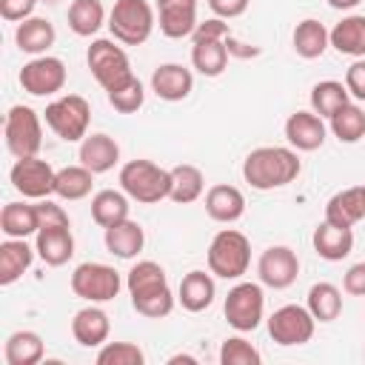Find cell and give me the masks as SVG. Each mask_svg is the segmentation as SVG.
<instances>
[{"mask_svg":"<svg viewBox=\"0 0 365 365\" xmlns=\"http://www.w3.org/2000/svg\"><path fill=\"white\" fill-rule=\"evenodd\" d=\"M305 308L317 322H334L342 314V291L334 282H314L308 288Z\"/></svg>","mask_w":365,"mask_h":365,"instance_id":"35","label":"cell"},{"mask_svg":"<svg viewBox=\"0 0 365 365\" xmlns=\"http://www.w3.org/2000/svg\"><path fill=\"white\" fill-rule=\"evenodd\" d=\"M228 34H231V29H228V23H225L222 17H208V20L197 23L191 40H194V43H197V40H225Z\"/></svg>","mask_w":365,"mask_h":365,"instance_id":"46","label":"cell"},{"mask_svg":"<svg viewBox=\"0 0 365 365\" xmlns=\"http://www.w3.org/2000/svg\"><path fill=\"white\" fill-rule=\"evenodd\" d=\"M123 277L106 262H80L71 271V291L86 302H108L120 294Z\"/></svg>","mask_w":365,"mask_h":365,"instance_id":"10","label":"cell"},{"mask_svg":"<svg viewBox=\"0 0 365 365\" xmlns=\"http://www.w3.org/2000/svg\"><path fill=\"white\" fill-rule=\"evenodd\" d=\"M208 271L220 279H240L251 265V242L237 228H222L208 245Z\"/></svg>","mask_w":365,"mask_h":365,"instance_id":"5","label":"cell"},{"mask_svg":"<svg viewBox=\"0 0 365 365\" xmlns=\"http://www.w3.org/2000/svg\"><path fill=\"white\" fill-rule=\"evenodd\" d=\"M80 163L94 171V174H106L111 171L117 163H120V145L111 134H103V131H94V134H86L83 143H80V151H77Z\"/></svg>","mask_w":365,"mask_h":365,"instance_id":"20","label":"cell"},{"mask_svg":"<svg viewBox=\"0 0 365 365\" xmlns=\"http://www.w3.org/2000/svg\"><path fill=\"white\" fill-rule=\"evenodd\" d=\"M345 88L354 100L365 103V57H356L348 68H345Z\"/></svg>","mask_w":365,"mask_h":365,"instance_id":"43","label":"cell"},{"mask_svg":"<svg viewBox=\"0 0 365 365\" xmlns=\"http://www.w3.org/2000/svg\"><path fill=\"white\" fill-rule=\"evenodd\" d=\"M328 128L339 143H359L365 137V111L356 103H345L328 120Z\"/></svg>","mask_w":365,"mask_h":365,"instance_id":"39","label":"cell"},{"mask_svg":"<svg viewBox=\"0 0 365 365\" xmlns=\"http://www.w3.org/2000/svg\"><path fill=\"white\" fill-rule=\"evenodd\" d=\"M311 245H314L317 257H322V259H328V262H339V259H345V257L354 251V231L322 220V222L314 228Z\"/></svg>","mask_w":365,"mask_h":365,"instance_id":"23","label":"cell"},{"mask_svg":"<svg viewBox=\"0 0 365 365\" xmlns=\"http://www.w3.org/2000/svg\"><path fill=\"white\" fill-rule=\"evenodd\" d=\"M251 0H208V9L214 11V17H222V20H234L240 14H245Z\"/></svg>","mask_w":365,"mask_h":365,"instance_id":"48","label":"cell"},{"mask_svg":"<svg viewBox=\"0 0 365 365\" xmlns=\"http://www.w3.org/2000/svg\"><path fill=\"white\" fill-rule=\"evenodd\" d=\"M34 248L26 240H14L9 237L6 242H0V285H11L17 282L34 262Z\"/></svg>","mask_w":365,"mask_h":365,"instance_id":"27","label":"cell"},{"mask_svg":"<svg viewBox=\"0 0 365 365\" xmlns=\"http://www.w3.org/2000/svg\"><path fill=\"white\" fill-rule=\"evenodd\" d=\"M325 220L342 228H354L362 220V202H359V185L342 188L336 191L328 202H325Z\"/></svg>","mask_w":365,"mask_h":365,"instance_id":"34","label":"cell"},{"mask_svg":"<svg viewBox=\"0 0 365 365\" xmlns=\"http://www.w3.org/2000/svg\"><path fill=\"white\" fill-rule=\"evenodd\" d=\"M214 297H217V285H214L211 271H200V268H194V271H188V274L180 279L177 302H180L185 311L200 314V311L211 308Z\"/></svg>","mask_w":365,"mask_h":365,"instance_id":"22","label":"cell"},{"mask_svg":"<svg viewBox=\"0 0 365 365\" xmlns=\"http://www.w3.org/2000/svg\"><path fill=\"white\" fill-rule=\"evenodd\" d=\"M222 314L234 331H240V334L257 331L262 317H265L262 282H237L222 302Z\"/></svg>","mask_w":365,"mask_h":365,"instance_id":"9","label":"cell"},{"mask_svg":"<svg viewBox=\"0 0 365 365\" xmlns=\"http://www.w3.org/2000/svg\"><path fill=\"white\" fill-rule=\"evenodd\" d=\"M128 194L125 191H114V188H103L91 197V220L100 228L117 225L123 220H128Z\"/></svg>","mask_w":365,"mask_h":365,"instance_id":"32","label":"cell"},{"mask_svg":"<svg viewBox=\"0 0 365 365\" xmlns=\"http://www.w3.org/2000/svg\"><path fill=\"white\" fill-rule=\"evenodd\" d=\"M125 288L131 297V308L140 317L148 319H163L174 311L177 297L168 288V277L165 268L154 259H140L131 265V271L125 274Z\"/></svg>","mask_w":365,"mask_h":365,"instance_id":"1","label":"cell"},{"mask_svg":"<svg viewBox=\"0 0 365 365\" xmlns=\"http://www.w3.org/2000/svg\"><path fill=\"white\" fill-rule=\"evenodd\" d=\"M106 97H108V103H111L114 111H120V114H137L143 108V103H145V88H143L140 77H134L131 83H125L123 88H117V91H111Z\"/></svg>","mask_w":365,"mask_h":365,"instance_id":"42","label":"cell"},{"mask_svg":"<svg viewBox=\"0 0 365 365\" xmlns=\"http://www.w3.org/2000/svg\"><path fill=\"white\" fill-rule=\"evenodd\" d=\"M108 334H111V319L100 308V302H91V305L80 308L71 319V336L83 348H100L108 339Z\"/></svg>","mask_w":365,"mask_h":365,"instance_id":"18","label":"cell"},{"mask_svg":"<svg viewBox=\"0 0 365 365\" xmlns=\"http://www.w3.org/2000/svg\"><path fill=\"white\" fill-rule=\"evenodd\" d=\"M54 168L40 157H23L11 165L9 180L14 191H20L29 200H46L54 194Z\"/></svg>","mask_w":365,"mask_h":365,"instance_id":"14","label":"cell"},{"mask_svg":"<svg viewBox=\"0 0 365 365\" xmlns=\"http://www.w3.org/2000/svg\"><path fill=\"white\" fill-rule=\"evenodd\" d=\"M120 188L128 194V200L154 205L171 194V168H160L151 160H128L120 168Z\"/></svg>","mask_w":365,"mask_h":365,"instance_id":"4","label":"cell"},{"mask_svg":"<svg viewBox=\"0 0 365 365\" xmlns=\"http://www.w3.org/2000/svg\"><path fill=\"white\" fill-rule=\"evenodd\" d=\"M205 191V174L191 165V163H180L171 168V194L168 200H174L177 205H188L197 202Z\"/></svg>","mask_w":365,"mask_h":365,"instance_id":"31","label":"cell"},{"mask_svg":"<svg viewBox=\"0 0 365 365\" xmlns=\"http://www.w3.org/2000/svg\"><path fill=\"white\" fill-rule=\"evenodd\" d=\"M342 291L351 297H365V262H354L342 277Z\"/></svg>","mask_w":365,"mask_h":365,"instance_id":"47","label":"cell"},{"mask_svg":"<svg viewBox=\"0 0 365 365\" xmlns=\"http://www.w3.org/2000/svg\"><path fill=\"white\" fill-rule=\"evenodd\" d=\"M91 185H94V171H88L83 163L66 165L54 174V194L60 200H68V202L86 200L91 194Z\"/></svg>","mask_w":365,"mask_h":365,"instance_id":"33","label":"cell"},{"mask_svg":"<svg viewBox=\"0 0 365 365\" xmlns=\"http://www.w3.org/2000/svg\"><path fill=\"white\" fill-rule=\"evenodd\" d=\"M191 66L202 77H220L228 66V46L225 40H197L191 46Z\"/></svg>","mask_w":365,"mask_h":365,"instance_id":"36","label":"cell"},{"mask_svg":"<svg viewBox=\"0 0 365 365\" xmlns=\"http://www.w3.org/2000/svg\"><path fill=\"white\" fill-rule=\"evenodd\" d=\"M37 0H0V17L9 23H23L34 17Z\"/></svg>","mask_w":365,"mask_h":365,"instance_id":"45","label":"cell"},{"mask_svg":"<svg viewBox=\"0 0 365 365\" xmlns=\"http://www.w3.org/2000/svg\"><path fill=\"white\" fill-rule=\"evenodd\" d=\"M86 66L106 94L123 88L125 83H131L137 77L131 71V60H128L125 48L117 46V40H106V37L91 40V46L86 51Z\"/></svg>","mask_w":365,"mask_h":365,"instance_id":"3","label":"cell"},{"mask_svg":"<svg viewBox=\"0 0 365 365\" xmlns=\"http://www.w3.org/2000/svg\"><path fill=\"white\" fill-rule=\"evenodd\" d=\"M151 91L165 103H180L194 91V74L180 63H163L151 71Z\"/></svg>","mask_w":365,"mask_h":365,"instance_id":"17","label":"cell"},{"mask_svg":"<svg viewBox=\"0 0 365 365\" xmlns=\"http://www.w3.org/2000/svg\"><path fill=\"white\" fill-rule=\"evenodd\" d=\"M66 77H68L66 63H63L60 57H51V54L31 57V60L20 68V74H17L23 91L31 94V97H51V94L63 91Z\"/></svg>","mask_w":365,"mask_h":365,"instance_id":"12","label":"cell"},{"mask_svg":"<svg viewBox=\"0 0 365 365\" xmlns=\"http://www.w3.org/2000/svg\"><path fill=\"white\" fill-rule=\"evenodd\" d=\"M57 40V31L51 26V20L46 17H29L23 23H17L14 29V43L23 54H31V57H40L46 54Z\"/></svg>","mask_w":365,"mask_h":365,"instance_id":"25","label":"cell"},{"mask_svg":"<svg viewBox=\"0 0 365 365\" xmlns=\"http://www.w3.org/2000/svg\"><path fill=\"white\" fill-rule=\"evenodd\" d=\"M37 214H40V228H54V225H71L68 214L63 211V205L51 202L48 197L46 200H37Z\"/></svg>","mask_w":365,"mask_h":365,"instance_id":"44","label":"cell"},{"mask_svg":"<svg viewBox=\"0 0 365 365\" xmlns=\"http://www.w3.org/2000/svg\"><path fill=\"white\" fill-rule=\"evenodd\" d=\"M257 277L265 288H274V291H282V288H291L299 277V257L294 248L288 245H271L259 254L257 259Z\"/></svg>","mask_w":365,"mask_h":365,"instance_id":"13","label":"cell"},{"mask_svg":"<svg viewBox=\"0 0 365 365\" xmlns=\"http://www.w3.org/2000/svg\"><path fill=\"white\" fill-rule=\"evenodd\" d=\"M145 354L134 342H103L97 351V365H143Z\"/></svg>","mask_w":365,"mask_h":365,"instance_id":"40","label":"cell"},{"mask_svg":"<svg viewBox=\"0 0 365 365\" xmlns=\"http://www.w3.org/2000/svg\"><path fill=\"white\" fill-rule=\"evenodd\" d=\"M302 171L297 148L259 145L242 160V180L257 191H274L294 182Z\"/></svg>","mask_w":365,"mask_h":365,"instance_id":"2","label":"cell"},{"mask_svg":"<svg viewBox=\"0 0 365 365\" xmlns=\"http://www.w3.org/2000/svg\"><path fill=\"white\" fill-rule=\"evenodd\" d=\"M331 48L345 57H365V14H348L331 29Z\"/></svg>","mask_w":365,"mask_h":365,"instance_id":"30","label":"cell"},{"mask_svg":"<svg viewBox=\"0 0 365 365\" xmlns=\"http://www.w3.org/2000/svg\"><path fill=\"white\" fill-rule=\"evenodd\" d=\"M3 134H6V148L14 160L23 157H37L40 145H43V123L40 114L31 106H11L3 123Z\"/></svg>","mask_w":365,"mask_h":365,"instance_id":"8","label":"cell"},{"mask_svg":"<svg viewBox=\"0 0 365 365\" xmlns=\"http://www.w3.org/2000/svg\"><path fill=\"white\" fill-rule=\"evenodd\" d=\"M325 120L317 111H294L285 120V140L297 151H317L325 143Z\"/></svg>","mask_w":365,"mask_h":365,"instance_id":"16","label":"cell"},{"mask_svg":"<svg viewBox=\"0 0 365 365\" xmlns=\"http://www.w3.org/2000/svg\"><path fill=\"white\" fill-rule=\"evenodd\" d=\"M66 17H68V29L77 37H94L106 23V9L100 0H71Z\"/></svg>","mask_w":365,"mask_h":365,"instance_id":"37","label":"cell"},{"mask_svg":"<svg viewBox=\"0 0 365 365\" xmlns=\"http://www.w3.org/2000/svg\"><path fill=\"white\" fill-rule=\"evenodd\" d=\"M205 214L214 222H237L245 214V194L237 185L217 182L205 191Z\"/></svg>","mask_w":365,"mask_h":365,"instance_id":"21","label":"cell"},{"mask_svg":"<svg viewBox=\"0 0 365 365\" xmlns=\"http://www.w3.org/2000/svg\"><path fill=\"white\" fill-rule=\"evenodd\" d=\"M157 23L168 40L191 37L197 29V0H157Z\"/></svg>","mask_w":365,"mask_h":365,"instance_id":"15","label":"cell"},{"mask_svg":"<svg viewBox=\"0 0 365 365\" xmlns=\"http://www.w3.org/2000/svg\"><path fill=\"white\" fill-rule=\"evenodd\" d=\"M317 328V319L311 317V311L305 305H282L268 317V336L282 345V348H294V345H305L311 342Z\"/></svg>","mask_w":365,"mask_h":365,"instance_id":"11","label":"cell"},{"mask_svg":"<svg viewBox=\"0 0 365 365\" xmlns=\"http://www.w3.org/2000/svg\"><path fill=\"white\" fill-rule=\"evenodd\" d=\"M43 356H46V345L37 331H14L3 345L6 365H37L43 362Z\"/></svg>","mask_w":365,"mask_h":365,"instance_id":"29","label":"cell"},{"mask_svg":"<svg viewBox=\"0 0 365 365\" xmlns=\"http://www.w3.org/2000/svg\"><path fill=\"white\" fill-rule=\"evenodd\" d=\"M291 46H294L297 57H302V60H317V57H322L325 48L331 46V31H328L319 20L305 17V20L297 23V29H294V34H291Z\"/></svg>","mask_w":365,"mask_h":365,"instance_id":"26","label":"cell"},{"mask_svg":"<svg viewBox=\"0 0 365 365\" xmlns=\"http://www.w3.org/2000/svg\"><path fill=\"white\" fill-rule=\"evenodd\" d=\"M154 26L157 14L148 0H114L108 11V31L123 46H143Z\"/></svg>","mask_w":365,"mask_h":365,"instance_id":"6","label":"cell"},{"mask_svg":"<svg viewBox=\"0 0 365 365\" xmlns=\"http://www.w3.org/2000/svg\"><path fill=\"white\" fill-rule=\"evenodd\" d=\"M359 3H362V0H328V6L336 9V11H348V9L359 6Z\"/></svg>","mask_w":365,"mask_h":365,"instance_id":"49","label":"cell"},{"mask_svg":"<svg viewBox=\"0 0 365 365\" xmlns=\"http://www.w3.org/2000/svg\"><path fill=\"white\" fill-rule=\"evenodd\" d=\"M103 242H106V251L120 257V259H134L143 245H145V231L140 222H134L131 217L117 222V225H108L103 228Z\"/></svg>","mask_w":365,"mask_h":365,"instance_id":"24","label":"cell"},{"mask_svg":"<svg viewBox=\"0 0 365 365\" xmlns=\"http://www.w3.org/2000/svg\"><path fill=\"white\" fill-rule=\"evenodd\" d=\"M359 202H362V220H365V182L359 185Z\"/></svg>","mask_w":365,"mask_h":365,"instance_id":"50","label":"cell"},{"mask_svg":"<svg viewBox=\"0 0 365 365\" xmlns=\"http://www.w3.org/2000/svg\"><path fill=\"white\" fill-rule=\"evenodd\" d=\"M0 231L14 240H26L40 231V214L31 202H6L0 211Z\"/></svg>","mask_w":365,"mask_h":365,"instance_id":"28","label":"cell"},{"mask_svg":"<svg viewBox=\"0 0 365 365\" xmlns=\"http://www.w3.org/2000/svg\"><path fill=\"white\" fill-rule=\"evenodd\" d=\"M91 123V106L80 94H63L46 106V125L63 143H83Z\"/></svg>","mask_w":365,"mask_h":365,"instance_id":"7","label":"cell"},{"mask_svg":"<svg viewBox=\"0 0 365 365\" xmlns=\"http://www.w3.org/2000/svg\"><path fill=\"white\" fill-rule=\"evenodd\" d=\"M308 100H311V111H317L322 120H331L345 103H351V94L339 80H319L314 83Z\"/></svg>","mask_w":365,"mask_h":365,"instance_id":"38","label":"cell"},{"mask_svg":"<svg viewBox=\"0 0 365 365\" xmlns=\"http://www.w3.org/2000/svg\"><path fill=\"white\" fill-rule=\"evenodd\" d=\"M34 251L37 257L51 265L60 268L74 257V234L71 225H54V228H40L34 234Z\"/></svg>","mask_w":365,"mask_h":365,"instance_id":"19","label":"cell"},{"mask_svg":"<svg viewBox=\"0 0 365 365\" xmlns=\"http://www.w3.org/2000/svg\"><path fill=\"white\" fill-rule=\"evenodd\" d=\"M220 362L222 365H259L262 356L245 336H228L220 345Z\"/></svg>","mask_w":365,"mask_h":365,"instance_id":"41","label":"cell"}]
</instances>
